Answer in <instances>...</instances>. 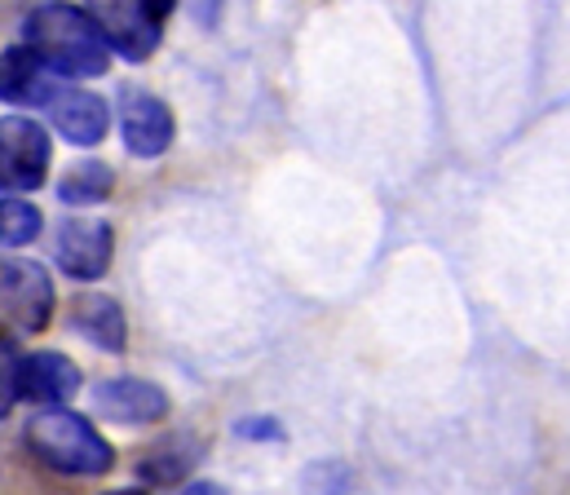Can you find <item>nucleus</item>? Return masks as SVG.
<instances>
[{
  "label": "nucleus",
  "mask_w": 570,
  "mask_h": 495,
  "mask_svg": "<svg viewBox=\"0 0 570 495\" xmlns=\"http://www.w3.org/2000/svg\"><path fill=\"white\" fill-rule=\"evenodd\" d=\"M22 44L53 71V76H71V80H89L102 76L111 67V49L98 36V27L89 22L85 9L76 4H40L27 22H22Z\"/></svg>",
  "instance_id": "obj_1"
},
{
  "label": "nucleus",
  "mask_w": 570,
  "mask_h": 495,
  "mask_svg": "<svg viewBox=\"0 0 570 495\" xmlns=\"http://www.w3.org/2000/svg\"><path fill=\"white\" fill-rule=\"evenodd\" d=\"M27 452L45 469L67 474V478H98V474H111V465H116L111 443L94 429L89 416H80L71 407L40 412L27 425Z\"/></svg>",
  "instance_id": "obj_2"
},
{
  "label": "nucleus",
  "mask_w": 570,
  "mask_h": 495,
  "mask_svg": "<svg viewBox=\"0 0 570 495\" xmlns=\"http://www.w3.org/2000/svg\"><path fill=\"white\" fill-rule=\"evenodd\" d=\"M53 319V284L45 266L0 257V336H31Z\"/></svg>",
  "instance_id": "obj_3"
},
{
  "label": "nucleus",
  "mask_w": 570,
  "mask_h": 495,
  "mask_svg": "<svg viewBox=\"0 0 570 495\" xmlns=\"http://www.w3.org/2000/svg\"><path fill=\"white\" fill-rule=\"evenodd\" d=\"M85 13L107 40V49L129 62H146L164 36V22L146 9V0H85Z\"/></svg>",
  "instance_id": "obj_4"
},
{
  "label": "nucleus",
  "mask_w": 570,
  "mask_h": 495,
  "mask_svg": "<svg viewBox=\"0 0 570 495\" xmlns=\"http://www.w3.org/2000/svg\"><path fill=\"white\" fill-rule=\"evenodd\" d=\"M49 133L27 116L0 120V190H36L49 172Z\"/></svg>",
  "instance_id": "obj_5"
},
{
  "label": "nucleus",
  "mask_w": 570,
  "mask_h": 495,
  "mask_svg": "<svg viewBox=\"0 0 570 495\" xmlns=\"http://www.w3.org/2000/svg\"><path fill=\"white\" fill-rule=\"evenodd\" d=\"M58 266L71 275V279H102L111 270V253H116V235L107 221L98 217H67L58 226Z\"/></svg>",
  "instance_id": "obj_6"
},
{
  "label": "nucleus",
  "mask_w": 570,
  "mask_h": 495,
  "mask_svg": "<svg viewBox=\"0 0 570 495\" xmlns=\"http://www.w3.org/2000/svg\"><path fill=\"white\" fill-rule=\"evenodd\" d=\"M94 412L102 420H116V425H159L168 416V394L155 380L116 376V380H102L98 385Z\"/></svg>",
  "instance_id": "obj_7"
},
{
  "label": "nucleus",
  "mask_w": 570,
  "mask_h": 495,
  "mask_svg": "<svg viewBox=\"0 0 570 495\" xmlns=\"http://www.w3.org/2000/svg\"><path fill=\"white\" fill-rule=\"evenodd\" d=\"M120 129H125V147L138 160H155L173 142V111L155 93H134L129 89L125 102H120Z\"/></svg>",
  "instance_id": "obj_8"
},
{
  "label": "nucleus",
  "mask_w": 570,
  "mask_h": 495,
  "mask_svg": "<svg viewBox=\"0 0 570 495\" xmlns=\"http://www.w3.org/2000/svg\"><path fill=\"white\" fill-rule=\"evenodd\" d=\"M49 120H53V129H58L67 142H76V147H98V142L107 138L111 111H107V102H102L98 93H89V89H62V93L49 98Z\"/></svg>",
  "instance_id": "obj_9"
},
{
  "label": "nucleus",
  "mask_w": 570,
  "mask_h": 495,
  "mask_svg": "<svg viewBox=\"0 0 570 495\" xmlns=\"http://www.w3.org/2000/svg\"><path fill=\"white\" fill-rule=\"evenodd\" d=\"M80 389V367L53 349L18 358V403H67Z\"/></svg>",
  "instance_id": "obj_10"
},
{
  "label": "nucleus",
  "mask_w": 570,
  "mask_h": 495,
  "mask_svg": "<svg viewBox=\"0 0 570 495\" xmlns=\"http://www.w3.org/2000/svg\"><path fill=\"white\" fill-rule=\"evenodd\" d=\"M53 98V71L27 49V44H13L0 53V102H13V107H40Z\"/></svg>",
  "instance_id": "obj_11"
},
{
  "label": "nucleus",
  "mask_w": 570,
  "mask_h": 495,
  "mask_svg": "<svg viewBox=\"0 0 570 495\" xmlns=\"http://www.w3.org/2000/svg\"><path fill=\"white\" fill-rule=\"evenodd\" d=\"M71 324L76 331L89 340V345H98V349H125V340H129V324H125V310L111 301V297H102V293H89V297H80L76 301V310H71Z\"/></svg>",
  "instance_id": "obj_12"
},
{
  "label": "nucleus",
  "mask_w": 570,
  "mask_h": 495,
  "mask_svg": "<svg viewBox=\"0 0 570 495\" xmlns=\"http://www.w3.org/2000/svg\"><path fill=\"white\" fill-rule=\"evenodd\" d=\"M111 181H116V172L102 165V160H80V165H71L62 172L58 195H62V204L89 208V204H102L111 195Z\"/></svg>",
  "instance_id": "obj_13"
},
{
  "label": "nucleus",
  "mask_w": 570,
  "mask_h": 495,
  "mask_svg": "<svg viewBox=\"0 0 570 495\" xmlns=\"http://www.w3.org/2000/svg\"><path fill=\"white\" fill-rule=\"evenodd\" d=\"M40 208L27 199H0V244L4 248H22L40 235Z\"/></svg>",
  "instance_id": "obj_14"
},
{
  "label": "nucleus",
  "mask_w": 570,
  "mask_h": 495,
  "mask_svg": "<svg viewBox=\"0 0 570 495\" xmlns=\"http://www.w3.org/2000/svg\"><path fill=\"white\" fill-rule=\"evenodd\" d=\"M350 465L341 461H314L301 474V495H350Z\"/></svg>",
  "instance_id": "obj_15"
},
{
  "label": "nucleus",
  "mask_w": 570,
  "mask_h": 495,
  "mask_svg": "<svg viewBox=\"0 0 570 495\" xmlns=\"http://www.w3.org/2000/svg\"><path fill=\"white\" fill-rule=\"evenodd\" d=\"M138 469H142L146 483H155V487H173V483H181V478L195 469V452H164V456H146Z\"/></svg>",
  "instance_id": "obj_16"
},
{
  "label": "nucleus",
  "mask_w": 570,
  "mask_h": 495,
  "mask_svg": "<svg viewBox=\"0 0 570 495\" xmlns=\"http://www.w3.org/2000/svg\"><path fill=\"white\" fill-rule=\"evenodd\" d=\"M18 407V354L13 345L0 336V420Z\"/></svg>",
  "instance_id": "obj_17"
},
{
  "label": "nucleus",
  "mask_w": 570,
  "mask_h": 495,
  "mask_svg": "<svg viewBox=\"0 0 570 495\" xmlns=\"http://www.w3.org/2000/svg\"><path fill=\"white\" fill-rule=\"evenodd\" d=\"M239 434H248V438H284V429L275 420H244Z\"/></svg>",
  "instance_id": "obj_18"
},
{
  "label": "nucleus",
  "mask_w": 570,
  "mask_h": 495,
  "mask_svg": "<svg viewBox=\"0 0 570 495\" xmlns=\"http://www.w3.org/2000/svg\"><path fill=\"white\" fill-rule=\"evenodd\" d=\"M181 495H226V487H217V483H190Z\"/></svg>",
  "instance_id": "obj_19"
},
{
  "label": "nucleus",
  "mask_w": 570,
  "mask_h": 495,
  "mask_svg": "<svg viewBox=\"0 0 570 495\" xmlns=\"http://www.w3.org/2000/svg\"><path fill=\"white\" fill-rule=\"evenodd\" d=\"M107 495H146V492H138V487H125V492H107Z\"/></svg>",
  "instance_id": "obj_20"
}]
</instances>
